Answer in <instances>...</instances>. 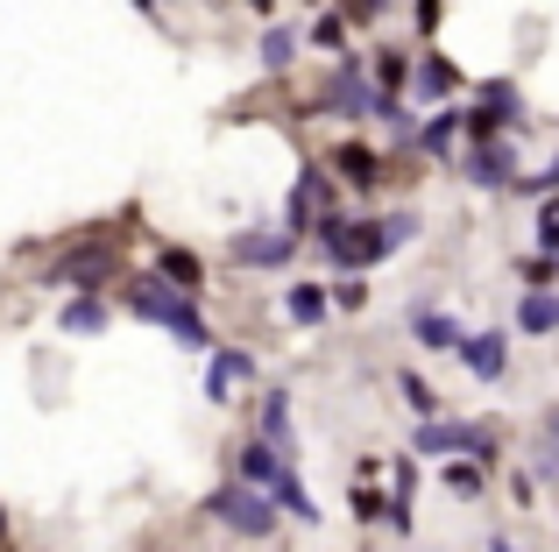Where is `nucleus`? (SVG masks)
<instances>
[{
  "label": "nucleus",
  "instance_id": "obj_1",
  "mask_svg": "<svg viewBox=\"0 0 559 552\" xmlns=\"http://www.w3.org/2000/svg\"><path fill=\"white\" fill-rule=\"evenodd\" d=\"M205 511H213L234 539H270V531H276V503L262 496V489H248V482H219Z\"/></svg>",
  "mask_w": 559,
  "mask_h": 552
},
{
  "label": "nucleus",
  "instance_id": "obj_2",
  "mask_svg": "<svg viewBox=\"0 0 559 552\" xmlns=\"http://www.w3.org/2000/svg\"><path fill=\"white\" fill-rule=\"evenodd\" d=\"M128 312L150 319V326H170V333H178L199 304H191L178 284H164V276H142V284H128Z\"/></svg>",
  "mask_w": 559,
  "mask_h": 552
},
{
  "label": "nucleus",
  "instance_id": "obj_3",
  "mask_svg": "<svg viewBox=\"0 0 559 552\" xmlns=\"http://www.w3.org/2000/svg\"><path fill=\"white\" fill-rule=\"evenodd\" d=\"M461 184H475V192H518V149H503V142H489V149H467L461 156Z\"/></svg>",
  "mask_w": 559,
  "mask_h": 552
},
{
  "label": "nucleus",
  "instance_id": "obj_4",
  "mask_svg": "<svg viewBox=\"0 0 559 552\" xmlns=\"http://www.w3.org/2000/svg\"><path fill=\"white\" fill-rule=\"evenodd\" d=\"M418 454L489 460V432H481V425H453V418H432V425H418Z\"/></svg>",
  "mask_w": 559,
  "mask_h": 552
},
{
  "label": "nucleus",
  "instance_id": "obj_5",
  "mask_svg": "<svg viewBox=\"0 0 559 552\" xmlns=\"http://www.w3.org/2000/svg\"><path fill=\"white\" fill-rule=\"evenodd\" d=\"M326 107H333V113H347V121H361V113H382V93H369V71H361L355 57H341V64H333Z\"/></svg>",
  "mask_w": 559,
  "mask_h": 552
},
{
  "label": "nucleus",
  "instance_id": "obj_6",
  "mask_svg": "<svg viewBox=\"0 0 559 552\" xmlns=\"http://www.w3.org/2000/svg\"><path fill=\"white\" fill-rule=\"evenodd\" d=\"M114 269H121V249H114V241H85V249H64V263H57V284L99 290Z\"/></svg>",
  "mask_w": 559,
  "mask_h": 552
},
{
  "label": "nucleus",
  "instance_id": "obj_7",
  "mask_svg": "<svg viewBox=\"0 0 559 552\" xmlns=\"http://www.w3.org/2000/svg\"><path fill=\"white\" fill-rule=\"evenodd\" d=\"M227 255H234V269H284L298 255V235L290 227H276V235H234Z\"/></svg>",
  "mask_w": 559,
  "mask_h": 552
},
{
  "label": "nucleus",
  "instance_id": "obj_8",
  "mask_svg": "<svg viewBox=\"0 0 559 552\" xmlns=\"http://www.w3.org/2000/svg\"><path fill=\"white\" fill-rule=\"evenodd\" d=\"M284 468L290 460L276 454V446H262V440H241V454H234V482H248V489H276Z\"/></svg>",
  "mask_w": 559,
  "mask_h": 552
},
{
  "label": "nucleus",
  "instance_id": "obj_9",
  "mask_svg": "<svg viewBox=\"0 0 559 552\" xmlns=\"http://www.w3.org/2000/svg\"><path fill=\"white\" fill-rule=\"evenodd\" d=\"M326 170H333V178H347L355 192H376V184H382V164H376V149H361V142H341V149L326 156Z\"/></svg>",
  "mask_w": 559,
  "mask_h": 552
},
{
  "label": "nucleus",
  "instance_id": "obj_10",
  "mask_svg": "<svg viewBox=\"0 0 559 552\" xmlns=\"http://www.w3.org/2000/svg\"><path fill=\"white\" fill-rule=\"evenodd\" d=\"M503 333H467V340H461V361H467V375H481V383H503V369H510V361H503Z\"/></svg>",
  "mask_w": 559,
  "mask_h": 552
},
{
  "label": "nucleus",
  "instance_id": "obj_11",
  "mask_svg": "<svg viewBox=\"0 0 559 552\" xmlns=\"http://www.w3.org/2000/svg\"><path fill=\"white\" fill-rule=\"evenodd\" d=\"M248 375H255V361H248L241 347H219V355H213V369H205V397H213V404H227V389H234V383H248Z\"/></svg>",
  "mask_w": 559,
  "mask_h": 552
},
{
  "label": "nucleus",
  "instance_id": "obj_12",
  "mask_svg": "<svg viewBox=\"0 0 559 552\" xmlns=\"http://www.w3.org/2000/svg\"><path fill=\"white\" fill-rule=\"evenodd\" d=\"M262 446H276V454H298V432H290V397L284 389H270V397H262Z\"/></svg>",
  "mask_w": 559,
  "mask_h": 552
},
{
  "label": "nucleus",
  "instance_id": "obj_13",
  "mask_svg": "<svg viewBox=\"0 0 559 552\" xmlns=\"http://www.w3.org/2000/svg\"><path fill=\"white\" fill-rule=\"evenodd\" d=\"M411 333H418L425 347H461V340H467V333H461V319L432 312V304H411Z\"/></svg>",
  "mask_w": 559,
  "mask_h": 552
},
{
  "label": "nucleus",
  "instance_id": "obj_14",
  "mask_svg": "<svg viewBox=\"0 0 559 552\" xmlns=\"http://www.w3.org/2000/svg\"><path fill=\"white\" fill-rule=\"evenodd\" d=\"M57 326H64L71 340H93V333H107V298H71L64 312H57Z\"/></svg>",
  "mask_w": 559,
  "mask_h": 552
},
{
  "label": "nucleus",
  "instance_id": "obj_15",
  "mask_svg": "<svg viewBox=\"0 0 559 552\" xmlns=\"http://www.w3.org/2000/svg\"><path fill=\"white\" fill-rule=\"evenodd\" d=\"M518 333H559V290H524L518 298Z\"/></svg>",
  "mask_w": 559,
  "mask_h": 552
},
{
  "label": "nucleus",
  "instance_id": "obj_16",
  "mask_svg": "<svg viewBox=\"0 0 559 552\" xmlns=\"http://www.w3.org/2000/svg\"><path fill=\"white\" fill-rule=\"evenodd\" d=\"M326 304H333V290H319V284H290L284 319H290V326H319V319H326Z\"/></svg>",
  "mask_w": 559,
  "mask_h": 552
},
{
  "label": "nucleus",
  "instance_id": "obj_17",
  "mask_svg": "<svg viewBox=\"0 0 559 552\" xmlns=\"http://www.w3.org/2000/svg\"><path fill=\"white\" fill-rule=\"evenodd\" d=\"M270 503H276V511H290V517H298V525H319V503H312V496H305V482H298V468H284V482H276V489H270Z\"/></svg>",
  "mask_w": 559,
  "mask_h": 552
},
{
  "label": "nucleus",
  "instance_id": "obj_18",
  "mask_svg": "<svg viewBox=\"0 0 559 552\" xmlns=\"http://www.w3.org/2000/svg\"><path fill=\"white\" fill-rule=\"evenodd\" d=\"M453 85H461V64H453V57H425L418 64V93L425 99H453Z\"/></svg>",
  "mask_w": 559,
  "mask_h": 552
},
{
  "label": "nucleus",
  "instance_id": "obj_19",
  "mask_svg": "<svg viewBox=\"0 0 559 552\" xmlns=\"http://www.w3.org/2000/svg\"><path fill=\"white\" fill-rule=\"evenodd\" d=\"M418 149L425 156H453V149H461V113H432L425 135H418Z\"/></svg>",
  "mask_w": 559,
  "mask_h": 552
},
{
  "label": "nucleus",
  "instance_id": "obj_20",
  "mask_svg": "<svg viewBox=\"0 0 559 552\" xmlns=\"http://www.w3.org/2000/svg\"><path fill=\"white\" fill-rule=\"evenodd\" d=\"M290 64H298V36H290L284 22L262 28V71H290Z\"/></svg>",
  "mask_w": 559,
  "mask_h": 552
},
{
  "label": "nucleus",
  "instance_id": "obj_21",
  "mask_svg": "<svg viewBox=\"0 0 559 552\" xmlns=\"http://www.w3.org/2000/svg\"><path fill=\"white\" fill-rule=\"evenodd\" d=\"M369 71H376V85H382V107H396V93H404V85H411V64H404V57H396V50H382Z\"/></svg>",
  "mask_w": 559,
  "mask_h": 552
},
{
  "label": "nucleus",
  "instance_id": "obj_22",
  "mask_svg": "<svg viewBox=\"0 0 559 552\" xmlns=\"http://www.w3.org/2000/svg\"><path fill=\"white\" fill-rule=\"evenodd\" d=\"M156 276H164V284H178V290H199V255L164 249V255H156Z\"/></svg>",
  "mask_w": 559,
  "mask_h": 552
},
{
  "label": "nucleus",
  "instance_id": "obj_23",
  "mask_svg": "<svg viewBox=\"0 0 559 552\" xmlns=\"http://www.w3.org/2000/svg\"><path fill=\"white\" fill-rule=\"evenodd\" d=\"M439 482H447L453 496H481V482H489V475H481V460H447V468H439Z\"/></svg>",
  "mask_w": 559,
  "mask_h": 552
},
{
  "label": "nucleus",
  "instance_id": "obj_24",
  "mask_svg": "<svg viewBox=\"0 0 559 552\" xmlns=\"http://www.w3.org/2000/svg\"><path fill=\"white\" fill-rule=\"evenodd\" d=\"M396 383H404V404H411V411H418V425H432V411H439V397H432V383H425V375H396Z\"/></svg>",
  "mask_w": 559,
  "mask_h": 552
},
{
  "label": "nucleus",
  "instance_id": "obj_25",
  "mask_svg": "<svg viewBox=\"0 0 559 552\" xmlns=\"http://www.w3.org/2000/svg\"><path fill=\"white\" fill-rule=\"evenodd\" d=\"M418 227H425L418 213H390V220H382V241H390V255L411 249V241H418Z\"/></svg>",
  "mask_w": 559,
  "mask_h": 552
},
{
  "label": "nucleus",
  "instance_id": "obj_26",
  "mask_svg": "<svg viewBox=\"0 0 559 552\" xmlns=\"http://www.w3.org/2000/svg\"><path fill=\"white\" fill-rule=\"evenodd\" d=\"M538 255H552V263H559V199L538 206Z\"/></svg>",
  "mask_w": 559,
  "mask_h": 552
},
{
  "label": "nucleus",
  "instance_id": "obj_27",
  "mask_svg": "<svg viewBox=\"0 0 559 552\" xmlns=\"http://www.w3.org/2000/svg\"><path fill=\"white\" fill-rule=\"evenodd\" d=\"M312 43H319V50H341V43H347V22H341V14H319V22H312Z\"/></svg>",
  "mask_w": 559,
  "mask_h": 552
},
{
  "label": "nucleus",
  "instance_id": "obj_28",
  "mask_svg": "<svg viewBox=\"0 0 559 552\" xmlns=\"http://www.w3.org/2000/svg\"><path fill=\"white\" fill-rule=\"evenodd\" d=\"M333 304H341V312H369V284H361V276H347V284L333 290Z\"/></svg>",
  "mask_w": 559,
  "mask_h": 552
},
{
  "label": "nucleus",
  "instance_id": "obj_29",
  "mask_svg": "<svg viewBox=\"0 0 559 552\" xmlns=\"http://www.w3.org/2000/svg\"><path fill=\"white\" fill-rule=\"evenodd\" d=\"M481 99H489V107H524V99H518V85H510V79H496V85H481Z\"/></svg>",
  "mask_w": 559,
  "mask_h": 552
},
{
  "label": "nucleus",
  "instance_id": "obj_30",
  "mask_svg": "<svg viewBox=\"0 0 559 552\" xmlns=\"http://www.w3.org/2000/svg\"><path fill=\"white\" fill-rule=\"evenodd\" d=\"M518 276H524V284H546V276H552V255H524Z\"/></svg>",
  "mask_w": 559,
  "mask_h": 552
},
{
  "label": "nucleus",
  "instance_id": "obj_31",
  "mask_svg": "<svg viewBox=\"0 0 559 552\" xmlns=\"http://www.w3.org/2000/svg\"><path fill=\"white\" fill-rule=\"evenodd\" d=\"M411 489H418V460H396V503H411Z\"/></svg>",
  "mask_w": 559,
  "mask_h": 552
},
{
  "label": "nucleus",
  "instance_id": "obj_32",
  "mask_svg": "<svg viewBox=\"0 0 559 552\" xmlns=\"http://www.w3.org/2000/svg\"><path fill=\"white\" fill-rule=\"evenodd\" d=\"M439 22H447V8H439V0H418V28H425V36H432Z\"/></svg>",
  "mask_w": 559,
  "mask_h": 552
},
{
  "label": "nucleus",
  "instance_id": "obj_33",
  "mask_svg": "<svg viewBox=\"0 0 559 552\" xmlns=\"http://www.w3.org/2000/svg\"><path fill=\"white\" fill-rule=\"evenodd\" d=\"M489 552H518V545H510V539H496V545H489Z\"/></svg>",
  "mask_w": 559,
  "mask_h": 552
},
{
  "label": "nucleus",
  "instance_id": "obj_34",
  "mask_svg": "<svg viewBox=\"0 0 559 552\" xmlns=\"http://www.w3.org/2000/svg\"><path fill=\"white\" fill-rule=\"evenodd\" d=\"M0 545H8V511H0Z\"/></svg>",
  "mask_w": 559,
  "mask_h": 552
},
{
  "label": "nucleus",
  "instance_id": "obj_35",
  "mask_svg": "<svg viewBox=\"0 0 559 552\" xmlns=\"http://www.w3.org/2000/svg\"><path fill=\"white\" fill-rule=\"evenodd\" d=\"M142 8H156V0H142Z\"/></svg>",
  "mask_w": 559,
  "mask_h": 552
}]
</instances>
